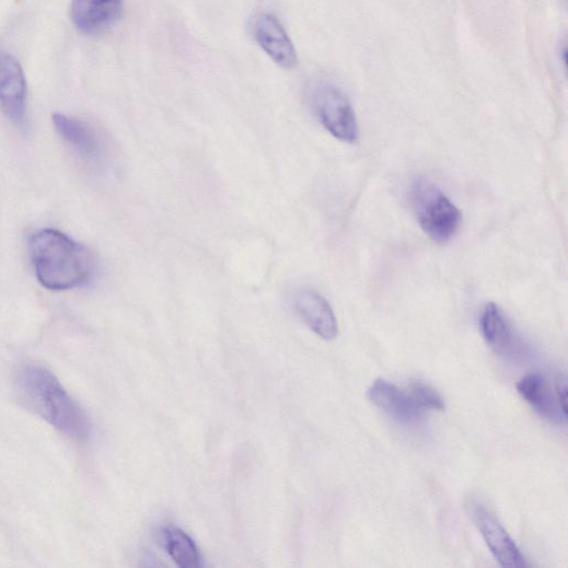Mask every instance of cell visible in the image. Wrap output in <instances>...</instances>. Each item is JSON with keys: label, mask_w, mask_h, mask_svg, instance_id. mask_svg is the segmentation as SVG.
I'll return each instance as SVG.
<instances>
[{"label": "cell", "mask_w": 568, "mask_h": 568, "mask_svg": "<svg viewBox=\"0 0 568 568\" xmlns=\"http://www.w3.org/2000/svg\"><path fill=\"white\" fill-rule=\"evenodd\" d=\"M472 518L486 545L501 566L523 568L528 563L520 548L498 519L484 506H472Z\"/></svg>", "instance_id": "7"}, {"label": "cell", "mask_w": 568, "mask_h": 568, "mask_svg": "<svg viewBox=\"0 0 568 568\" xmlns=\"http://www.w3.org/2000/svg\"><path fill=\"white\" fill-rule=\"evenodd\" d=\"M123 0H71V20L84 34H100L121 16Z\"/></svg>", "instance_id": "10"}, {"label": "cell", "mask_w": 568, "mask_h": 568, "mask_svg": "<svg viewBox=\"0 0 568 568\" xmlns=\"http://www.w3.org/2000/svg\"><path fill=\"white\" fill-rule=\"evenodd\" d=\"M294 306L306 326L321 339L333 341L339 335L336 313L321 293L313 289H301L294 298Z\"/></svg>", "instance_id": "8"}, {"label": "cell", "mask_w": 568, "mask_h": 568, "mask_svg": "<svg viewBox=\"0 0 568 568\" xmlns=\"http://www.w3.org/2000/svg\"><path fill=\"white\" fill-rule=\"evenodd\" d=\"M255 38L267 55L280 67L293 69L297 50L282 24L274 15L260 16L255 23Z\"/></svg>", "instance_id": "12"}, {"label": "cell", "mask_w": 568, "mask_h": 568, "mask_svg": "<svg viewBox=\"0 0 568 568\" xmlns=\"http://www.w3.org/2000/svg\"><path fill=\"white\" fill-rule=\"evenodd\" d=\"M0 112L18 126L26 121L25 73L16 57L3 47H0Z\"/></svg>", "instance_id": "6"}, {"label": "cell", "mask_w": 568, "mask_h": 568, "mask_svg": "<svg viewBox=\"0 0 568 568\" xmlns=\"http://www.w3.org/2000/svg\"><path fill=\"white\" fill-rule=\"evenodd\" d=\"M410 202L420 228L431 240L444 245L457 234L462 215L433 182L416 179L410 188Z\"/></svg>", "instance_id": "3"}, {"label": "cell", "mask_w": 568, "mask_h": 568, "mask_svg": "<svg viewBox=\"0 0 568 568\" xmlns=\"http://www.w3.org/2000/svg\"><path fill=\"white\" fill-rule=\"evenodd\" d=\"M53 123L58 135L83 159L100 162L106 148L98 132L89 124L62 114H55Z\"/></svg>", "instance_id": "11"}, {"label": "cell", "mask_w": 568, "mask_h": 568, "mask_svg": "<svg viewBox=\"0 0 568 568\" xmlns=\"http://www.w3.org/2000/svg\"><path fill=\"white\" fill-rule=\"evenodd\" d=\"M311 107L320 121L336 139L353 144L359 139V125L349 98L338 88L316 84L310 92Z\"/></svg>", "instance_id": "4"}, {"label": "cell", "mask_w": 568, "mask_h": 568, "mask_svg": "<svg viewBox=\"0 0 568 568\" xmlns=\"http://www.w3.org/2000/svg\"><path fill=\"white\" fill-rule=\"evenodd\" d=\"M15 383L27 408L65 437L78 442L91 438L89 415L48 369L25 364L19 369Z\"/></svg>", "instance_id": "1"}, {"label": "cell", "mask_w": 568, "mask_h": 568, "mask_svg": "<svg viewBox=\"0 0 568 568\" xmlns=\"http://www.w3.org/2000/svg\"><path fill=\"white\" fill-rule=\"evenodd\" d=\"M479 328L486 344L498 355L514 361L530 358V346L497 303L491 302L484 306Z\"/></svg>", "instance_id": "5"}, {"label": "cell", "mask_w": 568, "mask_h": 568, "mask_svg": "<svg viewBox=\"0 0 568 568\" xmlns=\"http://www.w3.org/2000/svg\"><path fill=\"white\" fill-rule=\"evenodd\" d=\"M520 395L545 419L554 424H566L567 415L563 411L557 396L548 380L540 372H532L517 385Z\"/></svg>", "instance_id": "13"}, {"label": "cell", "mask_w": 568, "mask_h": 568, "mask_svg": "<svg viewBox=\"0 0 568 568\" xmlns=\"http://www.w3.org/2000/svg\"><path fill=\"white\" fill-rule=\"evenodd\" d=\"M369 398L379 409L401 424H416L426 413L410 391L405 392L384 379L374 381L369 390Z\"/></svg>", "instance_id": "9"}, {"label": "cell", "mask_w": 568, "mask_h": 568, "mask_svg": "<svg viewBox=\"0 0 568 568\" xmlns=\"http://www.w3.org/2000/svg\"><path fill=\"white\" fill-rule=\"evenodd\" d=\"M410 393L425 411H444L445 404L432 386L422 382L411 384Z\"/></svg>", "instance_id": "15"}, {"label": "cell", "mask_w": 568, "mask_h": 568, "mask_svg": "<svg viewBox=\"0 0 568 568\" xmlns=\"http://www.w3.org/2000/svg\"><path fill=\"white\" fill-rule=\"evenodd\" d=\"M162 535H164L169 554L179 567L198 568L201 566L199 549L185 531L178 528H167Z\"/></svg>", "instance_id": "14"}, {"label": "cell", "mask_w": 568, "mask_h": 568, "mask_svg": "<svg viewBox=\"0 0 568 568\" xmlns=\"http://www.w3.org/2000/svg\"><path fill=\"white\" fill-rule=\"evenodd\" d=\"M31 256L38 281L48 290L85 286L96 274L91 251L57 230L45 229L34 234Z\"/></svg>", "instance_id": "2"}]
</instances>
